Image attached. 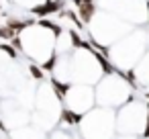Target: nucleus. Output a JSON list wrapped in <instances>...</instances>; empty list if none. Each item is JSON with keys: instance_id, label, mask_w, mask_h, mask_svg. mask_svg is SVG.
I'll use <instances>...</instances> for the list:
<instances>
[{"instance_id": "nucleus-11", "label": "nucleus", "mask_w": 149, "mask_h": 139, "mask_svg": "<svg viewBox=\"0 0 149 139\" xmlns=\"http://www.w3.org/2000/svg\"><path fill=\"white\" fill-rule=\"evenodd\" d=\"M10 2H15V4H19V6H23V8H33V6H37V4H41V2H45V0H10Z\"/></svg>"}, {"instance_id": "nucleus-4", "label": "nucleus", "mask_w": 149, "mask_h": 139, "mask_svg": "<svg viewBox=\"0 0 149 139\" xmlns=\"http://www.w3.org/2000/svg\"><path fill=\"white\" fill-rule=\"evenodd\" d=\"M80 133L84 139H112L114 133V110L112 108H90L80 117Z\"/></svg>"}, {"instance_id": "nucleus-3", "label": "nucleus", "mask_w": 149, "mask_h": 139, "mask_svg": "<svg viewBox=\"0 0 149 139\" xmlns=\"http://www.w3.org/2000/svg\"><path fill=\"white\" fill-rule=\"evenodd\" d=\"M135 98L133 94V86L127 82V78L123 76V72L112 70L110 74H104L98 82H96V90H94V100L106 108L112 106H120L127 100Z\"/></svg>"}, {"instance_id": "nucleus-5", "label": "nucleus", "mask_w": 149, "mask_h": 139, "mask_svg": "<svg viewBox=\"0 0 149 139\" xmlns=\"http://www.w3.org/2000/svg\"><path fill=\"white\" fill-rule=\"evenodd\" d=\"M147 119L145 104L137 102L135 98L127 100V104H120L118 115H114V129L123 135H141L143 125Z\"/></svg>"}, {"instance_id": "nucleus-12", "label": "nucleus", "mask_w": 149, "mask_h": 139, "mask_svg": "<svg viewBox=\"0 0 149 139\" xmlns=\"http://www.w3.org/2000/svg\"><path fill=\"white\" fill-rule=\"evenodd\" d=\"M15 37V33L6 27V25H0V39L2 41H8V39H13Z\"/></svg>"}, {"instance_id": "nucleus-6", "label": "nucleus", "mask_w": 149, "mask_h": 139, "mask_svg": "<svg viewBox=\"0 0 149 139\" xmlns=\"http://www.w3.org/2000/svg\"><path fill=\"white\" fill-rule=\"evenodd\" d=\"M100 6L129 25H143L147 21V0H100Z\"/></svg>"}, {"instance_id": "nucleus-1", "label": "nucleus", "mask_w": 149, "mask_h": 139, "mask_svg": "<svg viewBox=\"0 0 149 139\" xmlns=\"http://www.w3.org/2000/svg\"><path fill=\"white\" fill-rule=\"evenodd\" d=\"M55 35H57V31L41 25L39 21H35L33 25L25 27L17 35L19 37V53H25L27 59H31V64L41 66L55 55V51H53Z\"/></svg>"}, {"instance_id": "nucleus-2", "label": "nucleus", "mask_w": 149, "mask_h": 139, "mask_svg": "<svg viewBox=\"0 0 149 139\" xmlns=\"http://www.w3.org/2000/svg\"><path fill=\"white\" fill-rule=\"evenodd\" d=\"M147 51V41H145V29L129 31L120 39H116L112 45L106 47V57L110 66L118 72H129L133 66L141 59V55Z\"/></svg>"}, {"instance_id": "nucleus-9", "label": "nucleus", "mask_w": 149, "mask_h": 139, "mask_svg": "<svg viewBox=\"0 0 149 139\" xmlns=\"http://www.w3.org/2000/svg\"><path fill=\"white\" fill-rule=\"evenodd\" d=\"M80 117L82 115H78V112H74V110H70L65 106H61V110H59V123L65 125V127H78Z\"/></svg>"}, {"instance_id": "nucleus-8", "label": "nucleus", "mask_w": 149, "mask_h": 139, "mask_svg": "<svg viewBox=\"0 0 149 139\" xmlns=\"http://www.w3.org/2000/svg\"><path fill=\"white\" fill-rule=\"evenodd\" d=\"M133 78H135V90L141 88L145 92H149V51H145L141 55V59L133 66Z\"/></svg>"}, {"instance_id": "nucleus-10", "label": "nucleus", "mask_w": 149, "mask_h": 139, "mask_svg": "<svg viewBox=\"0 0 149 139\" xmlns=\"http://www.w3.org/2000/svg\"><path fill=\"white\" fill-rule=\"evenodd\" d=\"M29 72H31V78H35L37 82H43L45 80V72L39 64H29Z\"/></svg>"}, {"instance_id": "nucleus-7", "label": "nucleus", "mask_w": 149, "mask_h": 139, "mask_svg": "<svg viewBox=\"0 0 149 139\" xmlns=\"http://www.w3.org/2000/svg\"><path fill=\"white\" fill-rule=\"evenodd\" d=\"M94 90L92 86L88 84H70L63 98H61V104L78 115H84L88 112L92 106H94Z\"/></svg>"}, {"instance_id": "nucleus-13", "label": "nucleus", "mask_w": 149, "mask_h": 139, "mask_svg": "<svg viewBox=\"0 0 149 139\" xmlns=\"http://www.w3.org/2000/svg\"><path fill=\"white\" fill-rule=\"evenodd\" d=\"M114 139H135V135H123V133H120V135L114 137Z\"/></svg>"}]
</instances>
